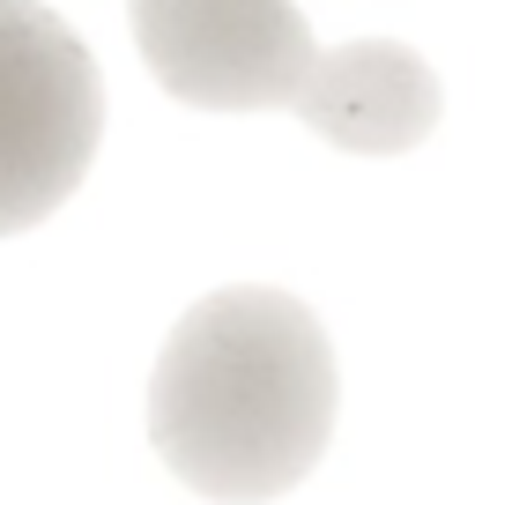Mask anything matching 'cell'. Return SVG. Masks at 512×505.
Returning <instances> with one entry per match:
<instances>
[{"mask_svg": "<svg viewBox=\"0 0 512 505\" xmlns=\"http://www.w3.org/2000/svg\"><path fill=\"white\" fill-rule=\"evenodd\" d=\"M334 342L290 290H216L171 327L149 372V446L186 491L268 505L320 468L334 439Z\"/></svg>", "mask_w": 512, "mask_h": 505, "instance_id": "obj_1", "label": "cell"}, {"mask_svg": "<svg viewBox=\"0 0 512 505\" xmlns=\"http://www.w3.org/2000/svg\"><path fill=\"white\" fill-rule=\"evenodd\" d=\"M104 82L75 30L38 0H0V238L38 223L90 179Z\"/></svg>", "mask_w": 512, "mask_h": 505, "instance_id": "obj_2", "label": "cell"}, {"mask_svg": "<svg viewBox=\"0 0 512 505\" xmlns=\"http://www.w3.org/2000/svg\"><path fill=\"white\" fill-rule=\"evenodd\" d=\"M149 75L193 112H290L312 90L320 38L297 0H127Z\"/></svg>", "mask_w": 512, "mask_h": 505, "instance_id": "obj_3", "label": "cell"}, {"mask_svg": "<svg viewBox=\"0 0 512 505\" xmlns=\"http://www.w3.org/2000/svg\"><path fill=\"white\" fill-rule=\"evenodd\" d=\"M438 112H446V97H438L431 60L401 38L320 45L312 90L297 104V119L349 156H409L438 127Z\"/></svg>", "mask_w": 512, "mask_h": 505, "instance_id": "obj_4", "label": "cell"}]
</instances>
